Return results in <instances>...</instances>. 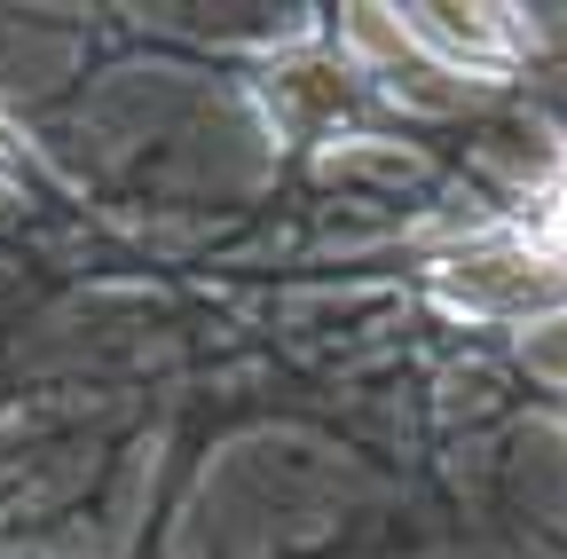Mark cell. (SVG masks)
<instances>
[{
    "label": "cell",
    "mask_w": 567,
    "mask_h": 559,
    "mask_svg": "<svg viewBox=\"0 0 567 559\" xmlns=\"http://www.w3.org/2000/svg\"><path fill=\"white\" fill-rule=\"evenodd\" d=\"M402 40L425 48L442 72H496L520 48L513 9H402Z\"/></svg>",
    "instance_id": "1"
},
{
    "label": "cell",
    "mask_w": 567,
    "mask_h": 559,
    "mask_svg": "<svg viewBox=\"0 0 567 559\" xmlns=\"http://www.w3.org/2000/svg\"><path fill=\"white\" fill-rule=\"evenodd\" d=\"M520 363L551 386H567V308H544L520 323Z\"/></svg>",
    "instance_id": "2"
},
{
    "label": "cell",
    "mask_w": 567,
    "mask_h": 559,
    "mask_svg": "<svg viewBox=\"0 0 567 559\" xmlns=\"http://www.w3.org/2000/svg\"><path fill=\"white\" fill-rule=\"evenodd\" d=\"M551 237H559V252H567V189H559V214H551Z\"/></svg>",
    "instance_id": "3"
}]
</instances>
